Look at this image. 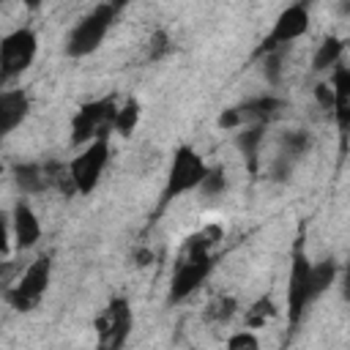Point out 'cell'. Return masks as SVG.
<instances>
[{
	"mask_svg": "<svg viewBox=\"0 0 350 350\" xmlns=\"http://www.w3.org/2000/svg\"><path fill=\"white\" fill-rule=\"evenodd\" d=\"M131 306L126 298H112L96 317V350H123L131 334Z\"/></svg>",
	"mask_w": 350,
	"mask_h": 350,
	"instance_id": "obj_6",
	"label": "cell"
},
{
	"mask_svg": "<svg viewBox=\"0 0 350 350\" xmlns=\"http://www.w3.org/2000/svg\"><path fill=\"white\" fill-rule=\"evenodd\" d=\"M309 150V134L301 131V129H293L282 137V150L276 156V164H273V175L276 178H287V172L293 170V164Z\"/></svg>",
	"mask_w": 350,
	"mask_h": 350,
	"instance_id": "obj_13",
	"label": "cell"
},
{
	"mask_svg": "<svg viewBox=\"0 0 350 350\" xmlns=\"http://www.w3.org/2000/svg\"><path fill=\"white\" fill-rule=\"evenodd\" d=\"M49 273H52V260L49 257H36L25 273L19 276V282L5 293L8 306H14L16 312H30L33 306H38L41 295L49 287Z\"/></svg>",
	"mask_w": 350,
	"mask_h": 350,
	"instance_id": "obj_8",
	"label": "cell"
},
{
	"mask_svg": "<svg viewBox=\"0 0 350 350\" xmlns=\"http://www.w3.org/2000/svg\"><path fill=\"white\" fill-rule=\"evenodd\" d=\"M164 52H167V33L159 30V33L150 38V55L159 57V55H164Z\"/></svg>",
	"mask_w": 350,
	"mask_h": 350,
	"instance_id": "obj_25",
	"label": "cell"
},
{
	"mask_svg": "<svg viewBox=\"0 0 350 350\" xmlns=\"http://www.w3.org/2000/svg\"><path fill=\"white\" fill-rule=\"evenodd\" d=\"M30 109V98L22 88H5L0 90V139L8 137Z\"/></svg>",
	"mask_w": 350,
	"mask_h": 350,
	"instance_id": "obj_12",
	"label": "cell"
},
{
	"mask_svg": "<svg viewBox=\"0 0 350 350\" xmlns=\"http://www.w3.org/2000/svg\"><path fill=\"white\" fill-rule=\"evenodd\" d=\"M205 197H219L224 189H227V175H224V170L221 167H208V172H205V178H202V183L197 186Z\"/></svg>",
	"mask_w": 350,
	"mask_h": 350,
	"instance_id": "obj_20",
	"label": "cell"
},
{
	"mask_svg": "<svg viewBox=\"0 0 350 350\" xmlns=\"http://www.w3.org/2000/svg\"><path fill=\"white\" fill-rule=\"evenodd\" d=\"M342 52H345V44H342V38H336V36H328L320 46H317V52H314V57H312V68L314 71H325V68H336L339 63H342Z\"/></svg>",
	"mask_w": 350,
	"mask_h": 350,
	"instance_id": "obj_17",
	"label": "cell"
},
{
	"mask_svg": "<svg viewBox=\"0 0 350 350\" xmlns=\"http://www.w3.org/2000/svg\"><path fill=\"white\" fill-rule=\"evenodd\" d=\"M150 260V252H137V265H148Z\"/></svg>",
	"mask_w": 350,
	"mask_h": 350,
	"instance_id": "obj_27",
	"label": "cell"
},
{
	"mask_svg": "<svg viewBox=\"0 0 350 350\" xmlns=\"http://www.w3.org/2000/svg\"><path fill=\"white\" fill-rule=\"evenodd\" d=\"M271 317H276V306H273V301H271L268 295H262V298H257V301L249 306V312H246V325H249V328H262Z\"/></svg>",
	"mask_w": 350,
	"mask_h": 350,
	"instance_id": "obj_19",
	"label": "cell"
},
{
	"mask_svg": "<svg viewBox=\"0 0 350 350\" xmlns=\"http://www.w3.org/2000/svg\"><path fill=\"white\" fill-rule=\"evenodd\" d=\"M334 279H336V262L334 260L309 262V257L304 254L301 243L295 246L293 271H290V287H287V306H290L287 314H290V323L293 325L334 284Z\"/></svg>",
	"mask_w": 350,
	"mask_h": 350,
	"instance_id": "obj_1",
	"label": "cell"
},
{
	"mask_svg": "<svg viewBox=\"0 0 350 350\" xmlns=\"http://www.w3.org/2000/svg\"><path fill=\"white\" fill-rule=\"evenodd\" d=\"M227 350H260V339L252 331H235L227 339Z\"/></svg>",
	"mask_w": 350,
	"mask_h": 350,
	"instance_id": "obj_22",
	"label": "cell"
},
{
	"mask_svg": "<svg viewBox=\"0 0 350 350\" xmlns=\"http://www.w3.org/2000/svg\"><path fill=\"white\" fill-rule=\"evenodd\" d=\"M115 5L109 3H98L90 14H85L68 33L66 38V55L68 57H85L90 52H96L104 41V36L109 33V25L115 19Z\"/></svg>",
	"mask_w": 350,
	"mask_h": 350,
	"instance_id": "obj_2",
	"label": "cell"
},
{
	"mask_svg": "<svg viewBox=\"0 0 350 350\" xmlns=\"http://www.w3.org/2000/svg\"><path fill=\"white\" fill-rule=\"evenodd\" d=\"M137 120H139V104L131 98V101H126L123 107H118V109H115V120H112V129H115L118 134L129 137V134L134 131Z\"/></svg>",
	"mask_w": 350,
	"mask_h": 350,
	"instance_id": "obj_18",
	"label": "cell"
},
{
	"mask_svg": "<svg viewBox=\"0 0 350 350\" xmlns=\"http://www.w3.org/2000/svg\"><path fill=\"white\" fill-rule=\"evenodd\" d=\"M241 126H243V120H241V115H238L235 107H230V109H224V112L219 115V129H224V131H238Z\"/></svg>",
	"mask_w": 350,
	"mask_h": 350,
	"instance_id": "obj_23",
	"label": "cell"
},
{
	"mask_svg": "<svg viewBox=\"0 0 350 350\" xmlns=\"http://www.w3.org/2000/svg\"><path fill=\"white\" fill-rule=\"evenodd\" d=\"M262 134H265V126H262V123H246V126L238 129V134H235V145H238V150L243 153L249 170H257V156H260Z\"/></svg>",
	"mask_w": 350,
	"mask_h": 350,
	"instance_id": "obj_16",
	"label": "cell"
},
{
	"mask_svg": "<svg viewBox=\"0 0 350 350\" xmlns=\"http://www.w3.org/2000/svg\"><path fill=\"white\" fill-rule=\"evenodd\" d=\"M213 271V254H197V252H186L183 260L178 262V268L172 271V282H170V301H186Z\"/></svg>",
	"mask_w": 350,
	"mask_h": 350,
	"instance_id": "obj_9",
	"label": "cell"
},
{
	"mask_svg": "<svg viewBox=\"0 0 350 350\" xmlns=\"http://www.w3.org/2000/svg\"><path fill=\"white\" fill-rule=\"evenodd\" d=\"M235 109H238L243 126H246V123H262V126H265L268 120H273V118L279 115L282 98H276V96H257V98L243 101V104L235 107Z\"/></svg>",
	"mask_w": 350,
	"mask_h": 350,
	"instance_id": "obj_15",
	"label": "cell"
},
{
	"mask_svg": "<svg viewBox=\"0 0 350 350\" xmlns=\"http://www.w3.org/2000/svg\"><path fill=\"white\" fill-rule=\"evenodd\" d=\"M8 252V221H5V216L0 213V257Z\"/></svg>",
	"mask_w": 350,
	"mask_h": 350,
	"instance_id": "obj_26",
	"label": "cell"
},
{
	"mask_svg": "<svg viewBox=\"0 0 350 350\" xmlns=\"http://www.w3.org/2000/svg\"><path fill=\"white\" fill-rule=\"evenodd\" d=\"M238 312V304H235V298H230V295H221V298H216L213 304H211V309H208V317L213 320V323H227L232 314Z\"/></svg>",
	"mask_w": 350,
	"mask_h": 350,
	"instance_id": "obj_21",
	"label": "cell"
},
{
	"mask_svg": "<svg viewBox=\"0 0 350 350\" xmlns=\"http://www.w3.org/2000/svg\"><path fill=\"white\" fill-rule=\"evenodd\" d=\"M115 98H98L88 101L77 109L71 118V142L74 145H88L98 137H107L112 120H115Z\"/></svg>",
	"mask_w": 350,
	"mask_h": 350,
	"instance_id": "obj_7",
	"label": "cell"
},
{
	"mask_svg": "<svg viewBox=\"0 0 350 350\" xmlns=\"http://www.w3.org/2000/svg\"><path fill=\"white\" fill-rule=\"evenodd\" d=\"M331 93H334V115H336V123L339 129L345 131L347 123H350V71L347 66H336L334 68V77H331Z\"/></svg>",
	"mask_w": 350,
	"mask_h": 350,
	"instance_id": "obj_14",
	"label": "cell"
},
{
	"mask_svg": "<svg viewBox=\"0 0 350 350\" xmlns=\"http://www.w3.org/2000/svg\"><path fill=\"white\" fill-rule=\"evenodd\" d=\"M107 161H109V142H107V137H98V139L88 142L85 150L77 153L71 159V164L66 167L68 178L74 183V191L77 194H90L98 186L101 175H104Z\"/></svg>",
	"mask_w": 350,
	"mask_h": 350,
	"instance_id": "obj_5",
	"label": "cell"
},
{
	"mask_svg": "<svg viewBox=\"0 0 350 350\" xmlns=\"http://www.w3.org/2000/svg\"><path fill=\"white\" fill-rule=\"evenodd\" d=\"M11 232H14V246L19 252L33 249L41 241V221L36 216V211L27 202H16L14 213H11Z\"/></svg>",
	"mask_w": 350,
	"mask_h": 350,
	"instance_id": "obj_11",
	"label": "cell"
},
{
	"mask_svg": "<svg viewBox=\"0 0 350 350\" xmlns=\"http://www.w3.org/2000/svg\"><path fill=\"white\" fill-rule=\"evenodd\" d=\"M0 175H3V164H0Z\"/></svg>",
	"mask_w": 350,
	"mask_h": 350,
	"instance_id": "obj_28",
	"label": "cell"
},
{
	"mask_svg": "<svg viewBox=\"0 0 350 350\" xmlns=\"http://www.w3.org/2000/svg\"><path fill=\"white\" fill-rule=\"evenodd\" d=\"M208 172V164L202 161V156L189 148V145H180L172 156V164H170V175H167V186H164V194H161V205L172 202L175 197L197 189L202 183Z\"/></svg>",
	"mask_w": 350,
	"mask_h": 350,
	"instance_id": "obj_4",
	"label": "cell"
},
{
	"mask_svg": "<svg viewBox=\"0 0 350 350\" xmlns=\"http://www.w3.org/2000/svg\"><path fill=\"white\" fill-rule=\"evenodd\" d=\"M314 98L323 109H334V93H331V85L328 82H317L314 85Z\"/></svg>",
	"mask_w": 350,
	"mask_h": 350,
	"instance_id": "obj_24",
	"label": "cell"
},
{
	"mask_svg": "<svg viewBox=\"0 0 350 350\" xmlns=\"http://www.w3.org/2000/svg\"><path fill=\"white\" fill-rule=\"evenodd\" d=\"M38 38L30 27H16L0 38V85L22 77L36 60Z\"/></svg>",
	"mask_w": 350,
	"mask_h": 350,
	"instance_id": "obj_3",
	"label": "cell"
},
{
	"mask_svg": "<svg viewBox=\"0 0 350 350\" xmlns=\"http://www.w3.org/2000/svg\"><path fill=\"white\" fill-rule=\"evenodd\" d=\"M306 30H309V11H306V5H301V3L287 5V8L276 16L273 30H271V36L265 38V44H262V49H260V52L282 49V46L293 44L295 38H301Z\"/></svg>",
	"mask_w": 350,
	"mask_h": 350,
	"instance_id": "obj_10",
	"label": "cell"
}]
</instances>
